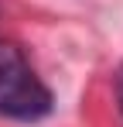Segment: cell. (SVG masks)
Returning <instances> with one entry per match:
<instances>
[{
  "label": "cell",
  "instance_id": "6da1fadb",
  "mask_svg": "<svg viewBox=\"0 0 123 127\" xmlns=\"http://www.w3.org/2000/svg\"><path fill=\"white\" fill-rule=\"evenodd\" d=\"M51 110L48 86L20 55L17 45L0 41V113L10 120H41Z\"/></svg>",
  "mask_w": 123,
  "mask_h": 127
},
{
  "label": "cell",
  "instance_id": "7a4b0ae2",
  "mask_svg": "<svg viewBox=\"0 0 123 127\" xmlns=\"http://www.w3.org/2000/svg\"><path fill=\"white\" fill-rule=\"evenodd\" d=\"M116 93H120V103H123V72H120V83H116Z\"/></svg>",
  "mask_w": 123,
  "mask_h": 127
}]
</instances>
